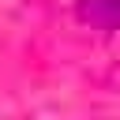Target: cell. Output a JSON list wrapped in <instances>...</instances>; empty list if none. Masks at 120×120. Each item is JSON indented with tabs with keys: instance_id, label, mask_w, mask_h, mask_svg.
Here are the masks:
<instances>
[{
	"instance_id": "cell-1",
	"label": "cell",
	"mask_w": 120,
	"mask_h": 120,
	"mask_svg": "<svg viewBox=\"0 0 120 120\" xmlns=\"http://www.w3.org/2000/svg\"><path fill=\"white\" fill-rule=\"evenodd\" d=\"M82 19L98 30H120V0H82Z\"/></svg>"
}]
</instances>
